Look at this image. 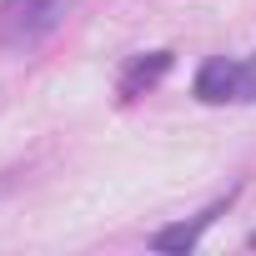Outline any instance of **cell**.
<instances>
[{"label":"cell","mask_w":256,"mask_h":256,"mask_svg":"<svg viewBox=\"0 0 256 256\" xmlns=\"http://www.w3.org/2000/svg\"><path fill=\"white\" fill-rule=\"evenodd\" d=\"M171 50H151V56H141V60H131V70H126V80H120V90L126 96H141L146 86H156L166 70H171Z\"/></svg>","instance_id":"277c9868"},{"label":"cell","mask_w":256,"mask_h":256,"mask_svg":"<svg viewBox=\"0 0 256 256\" xmlns=\"http://www.w3.org/2000/svg\"><path fill=\"white\" fill-rule=\"evenodd\" d=\"M226 201H231V196H226ZM226 201L206 206L201 216H191V221H181V226H166V231H156V236H151V246H156V251H191V246L201 241V231H206V226H211V221L226 211Z\"/></svg>","instance_id":"3957f363"},{"label":"cell","mask_w":256,"mask_h":256,"mask_svg":"<svg viewBox=\"0 0 256 256\" xmlns=\"http://www.w3.org/2000/svg\"><path fill=\"white\" fill-rule=\"evenodd\" d=\"M241 70H246V100H256V56L241 60Z\"/></svg>","instance_id":"5b68a950"},{"label":"cell","mask_w":256,"mask_h":256,"mask_svg":"<svg viewBox=\"0 0 256 256\" xmlns=\"http://www.w3.org/2000/svg\"><path fill=\"white\" fill-rule=\"evenodd\" d=\"M76 0H0V46L6 50H30L50 40Z\"/></svg>","instance_id":"6da1fadb"},{"label":"cell","mask_w":256,"mask_h":256,"mask_svg":"<svg viewBox=\"0 0 256 256\" xmlns=\"http://www.w3.org/2000/svg\"><path fill=\"white\" fill-rule=\"evenodd\" d=\"M196 100H206V106L246 100V70H241V60L211 56V60H206V66L196 70Z\"/></svg>","instance_id":"7a4b0ae2"}]
</instances>
